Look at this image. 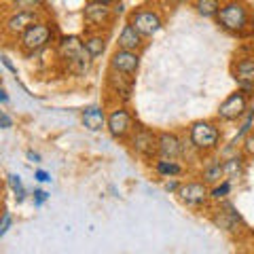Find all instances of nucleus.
<instances>
[{"instance_id": "72a5a7b5", "label": "nucleus", "mask_w": 254, "mask_h": 254, "mask_svg": "<svg viewBox=\"0 0 254 254\" xmlns=\"http://www.w3.org/2000/svg\"><path fill=\"white\" fill-rule=\"evenodd\" d=\"M123 9H125V4H123V2H117L113 11H115V13H123Z\"/></svg>"}, {"instance_id": "cd10ccee", "label": "nucleus", "mask_w": 254, "mask_h": 254, "mask_svg": "<svg viewBox=\"0 0 254 254\" xmlns=\"http://www.w3.org/2000/svg\"><path fill=\"white\" fill-rule=\"evenodd\" d=\"M47 199H49V193H45V190H41V189L34 190V203L36 205H43Z\"/></svg>"}, {"instance_id": "aec40b11", "label": "nucleus", "mask_w": 254, "mask_h": 254, "mask_svg": "<svg viewBox=\"0 0 254 254\" xmlns=\"http://www.w3.org/2000/svg\"><path fill=\"white\" fill-rule=\"evenodd\" d=\"M242 172H244V163H242V159L240 157H231V159H227L225 163H222V176H227V178H237V176H242Z\"/></svg>"}, {"instance_id": "20e7f679", "label": "nucleus", "mask_w": 254, "mask_h": 254, "mask_svg": "<svg viewBox=\"0 0 254 254\" xmlns=\"http://www.w3.org/2000/svg\"><path fill=\"white\" fill-rule=\"evenodd\" d=\"M51 36H53V30L49 28V23L36 21L34 26H30L21 34V43L19 45H21V49L26 53H36V51H41V49H45V47L49 45Z\"/></svg>"}, {"instance_id": "c9c22d12", "label": "nucleus", "mask_w": 254, "mask_h": 254, "mask_svg": "<svg viewBox=\"0 0 254 254\" xmlns=\"http://www.w3.org/2000/svg\"><path fill=\"white\" fill-rule=\"evenodd\" d=\"M252 113H254V108H252Z\"/></svg>"}, {"instance_id": "393cba45", "label": "nucleus", "mask_w": 254, "mask_h": 254, "mask_svg": "<svg viewBox=\"0 0 254 254\" xmlns=\"http://www.w3.org/2000/svg\"><path fill=\"white\" fill-rule=\"evenodd\" d=\"M11 225H13V216H11V212H2V216H0V237H2L6 231H9Z\"/></svg>"}, {"instance_id": "f03ea898", "label": "nucleus", "mask_w": 254, "mask_h": 254, "mask_svg": "<svg viewBox=\"0 0 254 254\" xmlns=\"http://www.w3.org/2000/svg\"><path fill=\"white\" fill-rule=\"evenodd\" d=\"M216 19L227 32H242L250 21V15L246 4L242 2H227L220 4V9L216 13Z\"/></svg>"}, {"instance_id": "39448f33", "label": "nucleus", "mask_w": 254, "mask_h": 254, "mask_svg": "<svg viewBox=\"0 0 254 254\" xmlns=\"http://www.w3.org/2000/svg\"><path fill=\"white\" fill-rule=\"evenodd\" d=\"M129 26L138 32L140 36H155L159 30H161L163 21L159 17L157 11H150V9H140V11H133L131 17H129Z\"/></svg>"}, {"instance_id": "ddd939ff", "label": "nucleus", "mask_w": 254, "mask_h": 254, "mask_svg": "<svg viewBox=\"0 0 254 254\" xmlns=\"http://www.w3.org/2000/svg\"><path fill=\"white\" fill-rule=\"evenodd\" d=\"M235 81L240 83L242 91H252L254 89V58H242L233 68Z\"/></svg>"}, {"instance_id": "a878e982", "label": "nucleus", "mask_w": 254, "mask_h": 254, "mask_svg": "<svg viewBox=\"0 0 254 254\" xmlns=\"http://www.w3.org/2000/svg\"><path fill=\"white\" fill-rule=\"evenodd\" d=\"M244 153L248 157H254V131H250L248 136L244 138Z\"/></svg>"}, {"instance_id": "6ab92c4d", "label": "nucleus", "mask_w": 254, "mask_h": 254, "mask_svg": "<svg viewBox=\"0 0 254 254\" xmlns=\"http://www.w3.org/2000/svg\"><path fill=\"white\" fill-rule=\"evenodd\" d=\"M155 170H157V174H161V176H165V178L180 176V174L185 172L180 163H176V161H168V159H159V161L155 163Z\"/></svg>"}, {"instance_id": "bb28decb", "label": "nucleus", "mask_w": 254, "mask_h": 254, "mask_svg": "<svg viewBox=\"0 0 254 254\" xmlns=\"http://www.w3.org/2000/svg\"><path fill=\"white\" fill-rule=\"evenodd\" d=\"M11 127H13V119L4 110H0V129H11Z\"/></svg>"}, {"instance_id": "2f4dec72", "label": "nucleus", "mask_w": 254, "mask_h": 254, "mask_svg": "<svg viewBox=\"0 0 254 254\" xmlns=\"http://www.w3.org/2000/svg\"><path fill=\"white\" fill-rule=\"evenodd\" d=\"M6 102H9V95H6V91L0 87V104H6Z\"/></svg>"}, {"instance_id": "f3484780", "label": "nucleus", "mask_w": 254, "mask_h": 254, "mask_svg": "<svg viewBox=\"0 0 254 254\" xmlns=\"http://www.w3.org/2000/svg\"><path fill=\"white\" fill-rule=\"evenodd\" d=\"M83 47H85L87 55H89L91 60H95V58H100V55H102V51H104V47H106V38L102 36V34L87 36V38H85V43H83Z\"/></svg>"}, {"instance_id": "423d86ee", "label": "nucleus", "mask_w": 254, "mask_h": 254, "mask_svg": "<svg viewBox=\"0 0 254 254\" xmlns=\"http://www.w3.org/2000/svg\"><path fill=\"white\" fill-rule=\"evenodd\" d=\"M106 127H108V131L113 138L123 140V138L129 136L131 129H133V119L125 108H115L113 113L106 117Z\"/></svg>"}, {"instance_id": "4be33fe9", "label": "nucleus", "mask_w": 254, "mask_h": 254, "mask_svg": "<svg viewBox=\"0 0 254 254\" xmlns=\"http://www.w3.org/2000/svg\"><path fill=\"white\" fill-rule=\"evenodd\" d=\"M197 11H199V15H203V17H212V15H216L218 9H220V2H216V0H201V2H197Z\"/></svg>"}, {"instance_id": "a211bd4d", "label": "nucleus", "mask_w": 254, "mask_h": 254, "mask_svg": "<svg viewBox=\"0 0 254 254\" xmlns=\"http://www.w3.org/2000/svg\"><path fill=\"white\" fill-rule=\"evenodd\" d=\"M108 83H110V87H115V91L123 93V98H125V100L129 98V93H131V78H129V76L117 74V72H113V70H110ZM119 93H117V95H119Z\"/></svg>"}, {"instance_id": "dca6fc26", "label": "nucleus", "mask_w": 254, "mask_h": 254, "mask_svg": "<svg viewBox=\"0 0 254 254\" xmlns=\"http://www.w3.org/2000/svg\"><path fill=\"white\" fill-rule=\"evenodd\" d=\"M142 47V36L133 30L129 23H125L121 34H119V51H129V53H138Z\"/></svg>"}, {"instance_id": "5701e85b", "label": "nucleus", "mask_w": 254, "mask_h": 254, "mask_svg": "<svg viewBox=\"0 0 254 254\" xmlns=\"http://www.w3.org/2000/svg\"><path fill=\"white\" fill-rule=\"evenodd\" d=\"M9 187H11V190L15 193V199L17 201H23V197H26V189H23V185H21V178L19 176H15V174H9Z\"/></svg>"}, {"instance_id": "7c9ffc66", "label": "nucleus", "mask_w": 254, "mask_h": 254, "mask_svg": "<svg viewBox=\"0 0 254 254\" xmlns=\"http://www.w3.org/2000/svg\"><path fill=\"white\" fill-rule=\"evenodd\" d=\"M165 190H178V182H176V180L165 182Z\"/></svg>"}, {"instance_id": "b1692460", "label": "nucleus", "mask_w": 254, "mask_h": 254, "mask_svg": "<svg viewBox=\"0 0 254 254\" xmlns=\"http://www.w3.org/2000/svg\"><path fill=\"white\" fill-rule=\"evenodd\" d=\"M229 190H231V182L225 180V182H220V185H216L212 190H210V199L214 201H220V199H225V197L229 195Z\"/></svg>"}, {"instance_id": "7ed1b4c3", "label": "nucleus", "mask_w": 254, "mask_h": 254, "mask_svg": "<svg viewBox=\"0 0 254 254\" xmlns=\"http://www.w3.org/2000/svg\"><path fill=\"white\" fill-rule=\"evenodd\" d=\"M189 140H190V144H193V148L201 150V153H208V150H214L218 146L220 131H218V127L210 121H197L190 125Z\"/></svg>"}, {"instance_id": "1a4fd4ad", "label": "nucleus", "mask_w": 254, "mask_h": 254, "mask_svg": "<svg viewBox=\"0 0 254 254\" xmlns=\"http://www.w3.org/2000/svg\"><path fill=\"white\" fill-rule=\"evenodd\" d=\"M185 153L182 148V142L176 133L172 131H163L157 136V155L161 159H168V161H176V159Z\"/></svg>"}, {"instance_id": "412c9836", "label": "nucleus", "mask_w": 254, "mask_h": 254, "mask_svg": "<svg viewBox=\"0 0 254 254\" xmlns=\"http://www.w3.org/2000/svg\"><path fill=\"white\" fill-rule=\"evenodd\" d=\"M203 185L205 182H210V185H216V182L222 178V163H218V161H212L208 168L203 170Z\"/></svg>"}, {"instance_id": "2eb2a0df", "label": "nucleus", "mask_w": 254, "mask_h": 254, "mask_svg": "<svg viewBox=\"0 0 254 254\" xmlns=\"http://www.w3.org/2000/svg\"><path fill=\"white\" fill-rule=\"evenodd\" d=\"M81 119H83V125L89 131H100L106 125V113L100 106H87L81 113Z\"/></svg>"}, {"instance_id": "f704fd0d", "label": "nucleus", "mask_w": 254, "mask_h": 254, "mask_svg": "<svg viewBox=\"0 0 254 254\" xmlns=\"http://www.w3.org/2000/svg\"><path fill=\"white\" fill-rule=\"evenodd\" d=\"M0 193H2V182H0Z\"/></svg>"}, {"instance_id": "473e14b6", "label": "nucleus", "mask_w": 254, "mask_h": 254, "mask_svg": "<svg viewBox=\"0 0 254 254\" xmlns=\"http://www.w3.org/2000/svg\"><path fill=\"white\" fill-rule=\"evenodd\" d=\"M0 60H2V64H4V66H6V68H9V70H11V72H17V70H15V66H13V64H11V62H9V58H0Z\"/></svg>"}, {"instance_id": "9d476101", "label": "nucleus", "mask_w": 254, "mask_h": 254, "mask_svg": "<svg viewBox=\"0 0 254 254\" xmlns=\"http://www.w3.org/2000/svg\"><path fill=\"white\" fill-rule=\"evenodd\" d=\"M176 193H178V199L187 205H201L208 201V197H210V190L203 182H187V185H180Z\"/></svg>"}, {"instance_id": "0eeeda50", "label": "nucleus", "mask_w": 254, "mask_h": 254, "mask_svg": "<svg viewBox=\"0 0 254 254\" xmlns=\"http://www.w3.org/2000/svg\"><path fill=\"white\" fill-rule=\"evenodd\" d=\"M246 108H248V95L244 91H235L218 106V117L222 121H235L246 113Z\"/></svg>"}, {"instance_id": "c756f323", "label": "nucleus", "mask_w": 254, "mask_h": 254, "mask_svg": "<svg viewBox=\"0 0 254 254\" xmlns=\"http://www.w3.org/2000/svg\"><path fill=\"white\" fill-rule=\"evenodd\" d=\"M26 157L30 159V161H34V163H38V161H41V155H38V153H34V150H28V153H26Z\"/></svg>"}, {"instance_id": "6e6552de", "label": "nucleus", "mask_w": 254, "mask_h": 254, "mask_svg": "<svg viewBox=\"0 0 254 254\" xmlns=\"http://www.w3.org/2000/svg\"><path fill=\"white\" fill-rule=\"evenodd\" d=\"M138 66H140V55L138 53H129V51H115L113 58H110V70L117 74H123V76H129L133 78V74L138 72Z\"/></svg>"}, {"instance_id": "f257e3e1", "label": "nucleus", "mask_w": 254, "mask_h": 254, "mask_svg": "<svg viewBox=\"0 0 254 254\" xmlns=\"http://www.w3.org/2000/svg\"><path fill=\"white\" fill-rule=\"evenodd\" d=\"M58 53L60 58L68 64V70L74 74H85L91 66V58L87 55L83 41L78 36H64L60 38V45H58Z\"/></svg>"}, {"instance_id": "c85d7f7f", "label": "nucleus", "mask_w": 254, "mask_h": 254, "mask_svg": "<svg viewBox=\"0 0 254 254\" xmlns=\"http://www.w3.org/2000/svg\"><path fill=\"white\" fill-rule=\"evenodd\" d=\"M34 178H36L38 182H51V174L45 172V170H36V172H34Z\"/></svg>"}, {"instance_id": "f8f14e48", "label": "nucleus", "mask_w": 254, "mask_h": 254, "mask_svg": "<svg viewBox=\"0 0 254 254\" xmlns=\"http://www.w3.org/2000/svg\"><path fill=\"white\" fill-rule=\"evenodd\" d=\"M36 23V11H21V9H17L9 19H6V23H4V30L9 32L11 36H21L23 32H26L30 26H34Z\"/></svg>"}, {"instance_id": "9b49d317", "label": "nucleus", "mask_w": 254, "mask_h": 254, "mask_svg": "<svg viewBox=\"0 0 254 254\" xmlns=\"http://www.w3.org/2000/svg\"><path fill=\"white\" fill-rule=\"evenodd\" d=\"M129 144L133 148V153H138L140 157H155L157 155V136L150 129H136V133L131 136Z\"/></svg>"}, {"instance_id": "4468645a", "label": "nucleus", "mask_w": 254, "mask_h": 254, "mask_svg": "<svg viewBox=\"0 0 254 254\" xmlns=\"http://www.w3.org/2000/svg\"><path fill=\"white\" fill-rule=\"evenodd\" d=\"M85 21L91 23V26H102L106 23L110 17V4L108 2H87L85 4Z\"/></svg>"}]
</instances>
